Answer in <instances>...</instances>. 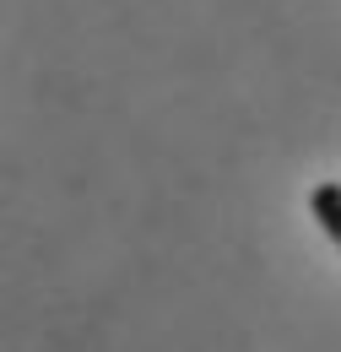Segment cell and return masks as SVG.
I'll return each mask as SVG.
<instances>
[{"mask_svg": "<svg viewBox=\"0 0 341 352\" xmlns=\"http://www.w3.org/2000/svg\"><path fill=\"white\" fill-rule=\"evenodd\" d=\"M309 217L320 222V233L341 250V184L336 179H325V184L309 190Z\"/></svg>", "mask_w": 341, "mask_h": 352, "instance_id": "6da1fadb", "label": "cell"}]
</instances>
